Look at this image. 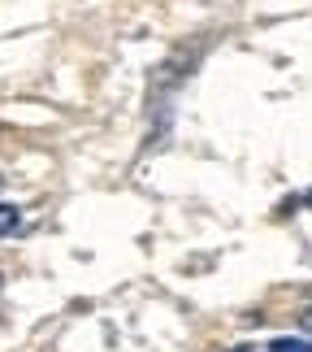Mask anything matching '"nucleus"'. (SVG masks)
Listing matches in <instances>:
<instances>
[{
	"instance_id": "nucleus-1",
	"label": "nucleus",
	"mask_w": 312,
	"mask_h": 352,
	"mask_svg": "<svg viewBox=\"0 0 312 352\" xmlns=\"http://www.w3.org/2000/svg\"><path fill=\"white\" fill-rule=\"evenodd\" d=\"M18 222H22V213H18V205H0V239L18 231Z\"/></svg>"
},
{
	"instance_id": "nucleus-2",
	"label": "nucleus",
	"mask_w": 312,
	"mask_h": 352,
	"mask_svg": "<svg viewBox=\"0 0 312 352\" xmlns=\"http://www.w3.org/2000/svg\"><path fill=\"white\" fill-rule=\"evenodd\" d=\"M269 352H312V344H304V340H287V335H282V340L269 344Z\"/></svg>"
},
{
	"instance_id": "nucleus-3",
	"label": "nucleus",
	"mask_w": 312,
	"mask_h": 352,
	"mask_svg": "<svg viewBox=\"0 0 312 352\" xmlns=\"http://www.w3.org/2000/svg\"><path fill=\"white\" fill-rule=\"evenodd\" d=\"M304 327H308V331H312V309H308V314H304Z\"/></svg>"
},
{
	"instance_id": "nucleus-4",
	"label": "nucleus",
	"mask_w": 312,
	"mask_h": 352,
	"mask_svg": "<svg viewBox=\"0 0 312 352\" xmlns=\"http://www.w3.org/2000/svg\"><path fill=\"white\" fill-rule=\"evenodd\" d=\"M235 352H256V348H252V344H239V348H235Z\"/></svg>"
},
{
	"instance_id": "nucleus-5",
	"label": "nucleus",
	"mask_w": 312,
	"mask_h": 352,
	"mask_svg": "<svg viewBox=\"0 0 312 352\" xmlns=\"http://www.w3.org/2000/svg\"><path fill=\"white\" fill-rule=\"evenodd\" d=\"M0 292H5V278H0Z\"/></svg>"
}]
</instances>
